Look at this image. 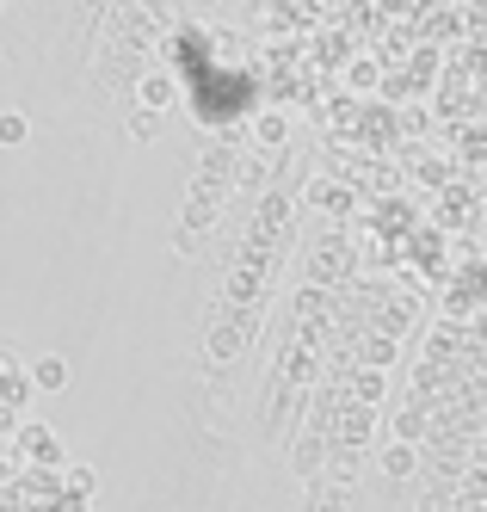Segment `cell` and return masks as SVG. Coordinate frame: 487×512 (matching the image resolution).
<instances>
[{
	"label": "cell",
	"instance_id": "cell-5",
	"mask_svg": "<svg viewBox=\"0 0 487 512\" xmlns=\"http://www.w3.org/2000/svg\"><path fill=\"white\" fill-rule=\"evenodd\" d=\"M62 488H68V500H93V494H99V469L68 463V469H62Z\"/></svg>",
	"mask_w": 487,
	"mask_h": 512
},
{
	"label": "cell",
	"instance_id": "cell-2",
	"mask_svg": "<svg viewBox=\"0 0 487 512\" xmlns=\"http://www.w3.org/2000/svg\"><path fill=\"white\" fill-rule=\"evenodd\" d=\"M31 383H37V395H62V389L74 383V371H68V358H56V352H44V358H31Z\"/></svg>",
	"mask_w": 487,
	"mask_h": 512
},
{
	"label": "cell",
	"instance_id": "cell-9",
	"mask_svg": "<svg viewBox=\"0 0 487 512\" xmlns=\"http://www.w3.org/2000/svg\"><path fill=\"white\" fill-rule=\"evenodd\" d=\"M161 136V112H136L130 118V142H155Z\"/></svg>",
	"mask_w": 487,
	"mask_h": 512
},
{
	"label": "cell",
	"instance_id": "cell-7",
	"mask_svg": "<svg viewBox=\"0 0 487 512\" xmlns=\"http://www.w3.org/2000/svg\"><path fill=\"white\" fill-rule=\"evenodd\" d=\"M420 469V451L414 445H401V438H395V445L383 451V475H395V482H407V475H414Z\"/></svg>",
	"mask_w": 487,
	"mask_h": 512
},
{
	"label": "cell",
	"instance_id": "cell-8",
	"mask_svg": "<svg viewBox=\"0 0 487 512\" xmlns=\"http://www.w3.org/2000/svg\"><path fill=\"white\" fill-rule=\"evenodd\" d=\"M25 136H31V118L25 112H0V142H7V149H19Z\"/></svg>",
	"mask_w": 487,
	"mask_h": 512
},
{
	"label": "cell",
	"instance_id": "cell-4",
	"mask_svg": "<svg viewBox=\"0 0 487 512\" xmlns=\"http://www.w3.org/2000/svg\"><path fill=\"white\" fill-rule=\"evenodd\" d=\"M253 142H259V149H266V155H278L284 142H290V118H284V112H266V118L253 124Z\"/></svg>",
	"mask_w": 487,
	"mask_h": 512
},
{
	"label": "cell",
	"instance_id": "cell-1",
	"mask_svg": "<svg viewBox=\"0 0 487 512\" xmlns=\"http://www.w3.org/2000/svg\"><path fill=\"white\" fill-rule=\"evenodd\" d=\"M13 438H19V451H25V457H37L50 475H56V469H68V451H62V438H56V432H44V426H31V420H25Z\"/></svg>",
	"mask_w": 487,
	"mask_h": 512
},
{
	"label": "cell",
	"instance_id": "cell-12",
	"mask_svg": "<svg viewBox=\"0 0 487 512\" xmlns=\"http://www.w3.org/2000/svg\"><path fill=\"white\" fill-rule=\"evenodd\" d=\"M235 352H241V340H235V334H216V340H210V364H229Z\"/></svg>",
	"mask_w": 487,
	"mask_h": 512
},
{
	"label": "cell",
	"instance_id": "cell-10",
	"mask_svg": "<svg viewBox=\"0 0 487 512\" xmlns=\"http://www.w3.org/2000/svg\"><path fill=\"white\" fill-rule=\"evenodd\" d=\"M296 469H303V475L321 469V438H303V445H296Z\"/></svg>",
	"mask_w": 487,
	"mask_h": 512
},
{
	"label": "cell",
	"instance_id": "cell-11",
	"mask_svg": "<svg viewBox=\"0 0 487 512\" xmlns=\"http://www.w3.org/2000/svg\"><path fill=\"white\" fill-rule=\"evenodd\" d=\"M346 438H352V445H358V438H370V408H352L346 414V426H340Z\"/></svg>",
	"mask_w": 487,
	"mask_h": 512
},
{
	"label": "cell",
	"instance_id": "cell-3",
	"mask_svg": "<svg viewBox=\"0 0 487 512\" xmlns=\"http://www.w3.org/2000/svg\"><path fill=\"white\" fill-rule=\"evenodd\" d=\"M173 99H179V87H173L167 75H142V81H136V105H142V112H167Z\"/></svg>",
	"mask_w": 487,
	"mask_h": 512
},
{
	"label": "cell",
	"instance_id": "cell-13",
	"mask_svg": "<svg viewBox=\"0 0 487 512\" xmlns=\"http://www.w3.org/2000/svg\"><path fill=\"white\" fill-rule=\"evenodd\" d=\"M395 438H401V445H414V438H420V414H395Z\"/></svg>",
	"mask_w": 487,
	"mask_h": 512
},
{
	"label": "cell",
	"instance_id": "cell-6",
	"mask_svg": "<svg viewBox=\"0 0 487 512\" xmlns=\"http://www.w3.org/2000/svg\"><path fill=\"white\" fill-rule=\"evenodd\" d=\"M383 395H389L383 371H358L352 377V401H358V408H383Z\"/></svg>",
	"mask_w": 487,
	"mask_h": 512
}]
</instances>
